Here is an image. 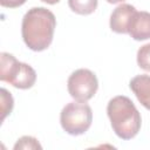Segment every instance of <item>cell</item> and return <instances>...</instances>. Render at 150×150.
I'll use <instances>...</instances> for the list:
<instances>
[{
    "label": "cell",
    "mask_w": 150,
    "mask_h": 150,
    "mask_svg": "<svg viewBox=\"0 0 150 150\" xmlns=\"http://www.w3.org/2000/svg\"><path fill=\"white\" fill-rule=\"evenodd\" d=\"M56 27V19L53 12L45 7H33L22 18L21 35L26 46L34 52L47 49Z\"/></svg>",
    "instance_id": "6da1fadb"
},
{
    "label": "cell",
    "mask_w": 150,
    "mask_h": 150,
    "mask_svg": "<svg viewBox=\"0 0 150 150\" xmlns=\"http://www.w3.org/2000/svg\"><path fill=\"white\" fill-rule=\"evenodd\" d=\"M107 114L114 132L122 139H131L141 130V114L127 96L118 95L112 97L108 102Z\"/></svg>",
    "instance_id": "7a4b0ae2"
},
{
    "label": "cell",
    "mask_w": 150,
    "mask_h": 150,
    "mask_svg": "<svg viewBox=\"0 0 150 150\" xmlns=\"http://www.w3.org/2000/svg\"><path fill=\"white\" fill-rule=\"evenodd\" d=\"M0 80L19 89H29L36 81L35 70L27 63L18 61L9 53L0 54Z\"/></svg>",
    "instance_id": "3957f363"
},
{
    "label": "cell",
    "mask_w": 150,
    "mask_h": 150,
    "mask_svg": "<svg viewBox=\"0 0 150 150\" xmlns=\"http://www.w3.org/2000/svg\"><path fill=\"white\" fill-rule=\"evenodd\" d=\"M93 111L86 102H69L63 107L60 114V123L62 129L71 135L79 136L84 134L91 125Z\"/></svg>",
    "instance_id": "277c9868"
},
{
    "label": "cell",
    "mask_w": 150,
    "mask_h": 150,
    "mask_svg": "<svg viewBox=\"0 0 150 150\" xmlns=\"http://www.w3.org/2000/svg\"><path fill=\"white\" fill-rule=\"evenodd\" d=\"M67 87L70 96L79 102L89 101L98 89L96 75L86 68H80L68 77Z\"/></svg>",
    "instance_id": "5b68a950"
},
{
    "label": "cell",
    "mask_w": 150,
    "mask_h": 150,
    "mask_svg": "<svg viewBox=\"0 0 150 150\" xmlns=\"http://www.w3.org/2000/svg\"><path fill=\"white\" fill-rule=\"evenodd\" d=\"M136 12V8L129 4L117 6L110 15V29L118 34H128L130 21Z\"/></svg>",
    "instance_id": "8992f818"
},
{
    "label": "cell",
    "mask_w": 150,
    "mask_h": 150,
    "mask_svg": "<svg viewBox=\"0 0 150 150\" xmlns=\"http://www.w3.org/2000/svg\"><path fill=\"white\" fill-rule=\"evenodd\" d=\"M128 34L136 41L150 39V13L145 11L136 12L130 21Z\"/></svg>",
    "instance_id": "52a82bcc"
},
{
    "label": "cell",
    "mask_w": 150,
    "mask_h": 150,
    "mask_svg": "<svg viewBox=\"0 0 150 150\" xmlns=\"http://www.w3.org/2000/svg\"><path fill=\"white\" fill-rule=\"evenodd\" d=\"M129 86L139 103L150 110V75H137L131 79Z\"/></svg>",
    "instance_id": "ba28073f"
},
{
    "label": "cell",
    "mask_w": 150,
    "mask_h": 150,
    "mask_svg": "<svg viewBox=\"0 0 150 150\" xmlns=\"http://www.w3.org/2000/svg\"><path fill=\"white\" fill-rule=\"evenodd\" d=\"M70 9L81 15H89L95 12L97 0H68Z\"/></svg>",
    "instance_id": "9c48e42d"
},
{
    "label": "cell",
    "mask_w": 150,
    "mask_h": 150,
    "mask_svg": "<svg viewBox=\"0 0 150 150\" xmlns=\"http://www.w3.org/2000/svg\"><path fill=\"white\" fill-rule=\"evenodd\" d=\"M137 64L139 68L150 71V43L143 45L137 50Z\"/></svg>",
    "instance_id": "30bf717a"
},
{
    "label": "cell",
    "mask_w": 150,
    "mask_h": 150,
    "mask_svg": "<svg viewBox=\"0 0 150 150\" xmlns=\"http://www.w3.org/2000/svg\"><path fill=\"white\" fill-rule=\"evenodd\" d=\"M0 95H1V112H2L1 121H4L6 118V116L12 112L14 101H13V97H12L11 93H8L5 88L0 89Z\"/></svg>",
    "instance_id": "8fae6325"
},
{
    "label": "cell",
    "mask_w": 150,
    "mask_h": 150,
    "mask_svg": "<svg viewBox=\"0 0 150 150\" xmlns=\"http://www.w3.org/2000/svg\"><path fill=\"white\" fill-rule=\"evenodd\" d=\"M18 149H42L41 144L38 142L36 138L32 136H22L18 139V142L14 144V150Z\"/></svg>",
    "instance_id": "7c38bea8"
},
{
    "label": "cell",
    "mask_w": 150,
    "mask_h": 150,
    "mask_svg": "<svg viewBox=\"0 0 150 150\" xmlns=\"http://www.w3.org/2000/svg\"><path fill=\"white\" fill-rule=\"evenodd\" d=\"M27 0H0V4L2 7L7 8H15L22 6Z\"/></svg>",
    "instance_id": "4fadbf2b"
},
{
    "label": "cell",
    "mask_w": 150,
    "mask_h": 150,
    "mask_svg": "<svg viewBox=\"0 0 150 150\" xmlns=\"http://www.w3.org/2000/svg\"><path fill=\"white\" fill-rule=\"evenodd\" d=\"M41 1H43V2H46V4H49V5H55V4H57L60 0H41Z\"/></svg>",
    "instance_id": "5bb4252c"
},
{
    "label": "cell",
    "mask_w": 150,
    "mask_h": 150,
    "mask_svg": "<svg viewBox=\"0 0 150 150\" xmlns=\"http://www.w3.org/2000/svg\"><path fill=\"white\" fill-rule=\"evenodd\" d=\"M109 4H118V2H123L125 0H107Z\"/></svg>",
    "instance_id": "9a60e30c"
}]
</instances>
